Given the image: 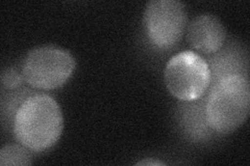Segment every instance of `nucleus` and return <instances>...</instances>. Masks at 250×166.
<instances>
[{"mask_svg":"<svg viewBox=\"0 0 250 166\" xmlns=\"http://www.w3.org/2000/svg\"><path fill=\"white\" fill-rule=\"evenodd\" d=\"M241 49H236L229 47L228 49H223L221 52L214 53V56L208 59V65L210 70L212 81L210 85L216 83L222 78L229 76H244L247 74L248 61L247 56H244ZM246 78V77H245Z\"/></svg>","mask_w":250,"mask_h":166,"instance_id":"0eeeda50","label":"nucleus"},{"mask_svg":"<svg viewBox=\"0 0 250 166\" xmlns=\"http://www.w3.org/2000/svg\"><path fill=\"white\" fill-rule=\"evenodd\" d=\"M24 77H23L22 71L15 68H10L3 71L1 76V82L3 88L6 90H15L18 89L22 85Z\"/></svg>","mask_w":250,"mask_h":166,"instance_id":"1a4fd4ad","label":"nucleus"},{"mask_svg":"<svg viewBox=\"0 0 250 166\" xmlns=\"http://www.w3.org/2000/svg\"><path fill=\"white\" fill-rule=\"evenodd\" d=\"M226 30L218 17L203 14L195 17L187 29V39L193 49L203 54H214L225 42Z\"/></svg>","mask_w":250,"mask_h":166,"instance_id":"423d86ee","label":"nucleus"},{"mask_svg":"<svg viewBox=\"0 0 250 166\" xmlns=\"http://www.w3.org/2000/svg\"><path fill=\"white\" fill-rule=\"evenodd\" d=\"M212 76L208 61L194 51H183L168 61L165 82L172 96L183 102L203 97L210 86Z\"/></svg>","mask_w":250,"mask_h":166,"instance_id":"20e7f679","label":"nucleus"},{"mask_svg":"<svg viewBox=\"0 0 250 166\" xmlns=\"http://www.w3.org/2000/svg\"><path fill=\"white\" fill-rule=\"evenodd\" d=\"M137 165H154V166H158V165H165V163L158 161V160H143V161L138 162Z\"/></svg>","mask_w":250,"mask_h":166,"instance_id":"9d476101","label":"nucleus"},{"mask_svg":"<svg viewBox=\"0 0 250 166\" xmlns=\"http://www.w3.org/2000/svg\"><path fill=\"white\" fill-rule=\"evenodd\" d=\"M64 120L60 105L50 96L34 93L22 103L13 118V133L22 146L36 153L50 148L60 139Z\"/></svg>","mask_w":250,"mask_h":166,"instance_id":"f257e3e1","label":"nucleus"},{"mask_svg":"<svg viewBox=\"0 0 250 166\" xmlns=\"http://www.w3.org/2000/svg\"><path fill=\"white\" fill-rule=\"evenodd\" d=\"M75 59L68 50L53 45L31 49L23 60L24 80L37 90H56L64 85L75 69Z\"/></svg>","mask_w":250,"mask_h":166,"instance_id":"7ed1b4c3","label":"nucleus"},{"mask_svg":"<svg viewBox=\"0 0 250 166\" xmlns=\"http://www.w3.org/2000/svg\"><path fill=\"white\" fill-rule=\"evenodd\" d=\"M31 156L28 148L20 145L5 146L0 151V165H30Z\"/></svg>","mask_w":250,"mask_h":166,"instance_id":"6e6552de","label":"nucleus"},{"mask_svg":"<svg viewBox=\"0 0 250 166\" xmlns=\"http://www.w3.org/2000/svg\"><path fill=\"white\" fill-rule=\"evenodd\" d=\"M188 15L177 0H152L144 12V26L150 42L159 48H171L184 35Z\"/></svg>","mask_w":250,"mask_h":166,"instance_id":"39448f33","label":"nucleus"},{"mask_svg":"<svg viewBox=\"0 0 250 166\" xmlns=\"http://www.w3.org/2000/svg\"><path fill=\"white\" fill-rule=\"evenodd\" d=\"M250 109L248 79L234 75L212 84L206 100V120L209 129L220 134L236 131L244 124Z\"/></svg>","mask_w":250,"mask_h":166,"instance_id":"f03ea898","label":"nucleus"}]
</instances>
